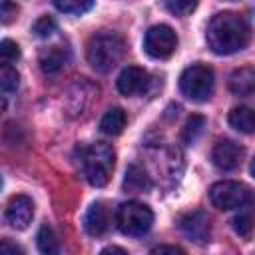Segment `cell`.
I'll list each match as a JSON object with an SVG mask.
<instances>
[{"label":"cell","mask_w":255,"mask_h":255,"mask_svg":"<svg viewBox=\"0 0 255 255\" xmlns=\"http://www.w3.org/2000/svg\"><path fill=\"white\" fill-rule=\"evenodd\" d=\"M205 38H207V46L215 54L227 56L243 50L249 44L251 28L243 16L235 12H219L211 18Z\"/></svg>","instance_id":"6da1fadb"},{"label":"cell","mask_w":255,"mask_h":255,"mask_svg":"<svg viewBox=\"0 0 255 255\" xmlns=\"http://www.w3.org/2000/svg\"><path fill=\"white\" fill-rule=\"evenodd\" d=\"M124 54H126V42L116 32H100L92 36L86 48L90 66L102 74L114 70L122 62Z\"/></svg>","instance_id":"7a4b0ae2"},{"label":"cell","mask_w":255,"mask_h":255,"mask_svg":"<svg viewBox=\"0 0 255 255\" xmlns=\"http://www.w3.org/2000/svg\"><path fill=\"white\" fill-rule=\"evenodd\" d=\"M114 163H116V153H114L112 145H108L104 141H98V143H90V145H82L80 147V165H82V171H84L86 179L94 187H104L110 181Z\"/></svg>","instance_id":"3957f363"},{"label":"cell","mask_w":255,"mask_h":255,"mask_svg":"<svg viewBox=\"0 0 255 255\" xmlns=\"http://www.w3.org/2000/svg\"><path fill=\"white\" fill-rule=\"evenodd\" d=\"M215 76L205 64H191L179 76V90L191 102H207L213 94Z\"/></svg>","instance_id":"277c9868"},{"label":"cell","mask_w":255,"mask_h":255,"mask_svg":"<svg viewBox=\"0 0 255 255\" xmlns=\"http://www.w3.org/2000/svg\"><path fill=\"white\" fill-rule=\"evenodd\" d=\"M153 223V213L147 205L139 203V201H128L122 203L116 211V225L124 235H143L149 231Z\"/></svg>","instance_id":"5b68a950"},{"label":"cell","mask_w":255,"mask_h":255,"mask_svg":"<svg viewBox=\"0 0 255 255\" xmlns=\"http://www.w3.org/2000/svg\"><path fill=\"white\" fill-rule=\"evenodd\" d=\"M209 199L213 207L221 211H231V209H241L245 203L251 199V191L247 185L239 181H217L209 189Z\"/></svg>","instance_id":"8992f818"},{"label":"cell","mask_w":255,"mask_h":255,"mask_svg":"<svg viewBox=\"0 0 255 255\" xmlns=\"http://www.w3.org/2000/svg\"><path fill=\"white\" fill-rule=\"evenodd\" d=\"M175 48H177V36L169 26L157 24L145 32L143 50L147 56H151L155 60H165L175 52Z\"/></svg>","instance_id":"52a82bcc"},{"label":"cell","mask_w":255,"mask_h":255,"mask_svg":"<svg viewBox=\"0 0 255 255\" xmlns=\"http://www.w3.org/2000/svg\"><path fill=\"white\" fill-rule=\"evenodd\" d=\"M243 155H245L243 147L231 139H219L211 149V161L215 163V167L223 171L237 169L243 161Z\"/></svg>","instance_id":"ba28073f"},{"label":"cell","mask_w":255,"mask_h":255,"mask_svg":"<svg viewBox=\"0 0 255 255\" xmlns=\"http://www.w3.org/2000/svg\"><path fill=\"white\" fill-rule=\"evenodd\" d=\"M179 229L195 243H207L211 237V223L205 211H191L179 219Z\"/></svg>","instance_id":"9c48e42d"},{"label":"cell","mask_w":255,"mask_h":255,"mask_svg":"<svg viewBox=\"0 0 255 255\" xmlns=\"http://www.w3.org/2000/svg\"><path fill=\"white\" fill-rule=\"evenodd\" d=\"M34 217V201L28 195H14L6 205V221L14 229H26Z\"/></svg>","instance_id":"30bf717a"},{"label":"cell","mask_w":255,"mask_h":255,"mask_svg":"<svg viewBox=\"0 0 255 255\" xmlns=\"http://www.w3.org/2000/svg\"><path fill=\"white\" fill-rule=\"evenodd\" d=\"M149 86V74L143 68L137 66H128L122 70L118 76V90L124 96H137L143 94Z\"/></svg>","instance_id":"8fae6325"},{"label":"cell","mask_w":255,"mask_h":255,"mask_svg":"<svg viewBox=\"0 0 255 255\" xmlns=\"http://www.w3.org/2000/svg\"><path fill=\"white\" fill-rule=\"evenodd\" d=\"M110 219H108V209L102 201H96L90 205V209L86 211V219H84V227L92 237H100L108 231Z\"/></svg>","instance_id":"7c38bea8"},{"label":"cell","mask_w":255,"mask_h":255,"mask_svg":"<svg viewBox=\"0 0 255 255\" xmlns=\"http://www.w3.org/2000/svg\"><path fill=\"white\" fill-rule=\"evenodd\" d=\"M70 62V50L64 46H50L40 54V68L44 74H58Z\"/></svg>","instance_id":"4fadbf2b"},{"label":"cell","mask_w":255,"mask_h":255,"mask_svg":"<svg viewBox=\"0 0 255 255\" xmlns=\"http://www.w3.org/2000/svg\"><path fill=\"white\" fill-rule=\"evenodd\" d=\"M229 90L235 96H255V68H239L229 76Z\"/></svg>","instance_id":"5bb4252c"},{"label":"cell","mask_w":255,"mask_h":255,"mask_svg":"<svg viewBox=\"0 0 255 255\" xmlns=\"http://www.w3.org/2000/svg\"><path fill=\"white\" fill-rule=\"evenodd\" d=\"M229 126L233 129H237L239 133H253L255 131V110L247 108V106H239L233 108L229 112Z\"/></svg>","instance_id":"9a60e30c"},{"label":"cell","mask_w":255,"mask_h":255,"mask_svg":"<svg viewBox=\"0 0 255 255\" xmlns=\"http://www.w3.org/2000/svg\"><path fill=\"white\" fill-rule=\"evenodd\" d=\"M149 187H151L149 175L139 165H129L126 171V177H124V189L139 193V191H147Z\"/></svg>","instance_id":"2e32d148"},{"label":"cell","mask_w":255,"mask_h":255,"mask_svg":"<svg viewBox=\"0 0 255 255\" xmlns=\"http://www.w3.org/2000/svg\"><path fill=\"white\" fill-rule=\"evenodd\" d=\"M126 128V112L122 108H112L104 114L100 122V129L106 135H120Z\"/></svg>","instance_id":"e0dca14e"},{"label":"cell","mask_w":255,"mask_h":255,"mask_svg":"<svg viewBox=\"0 0 255 255\" xmlns=\"http://www.w3.org/2000/svg\"><path fill=\"white\" fill-rule=\"evenodd\" d=\"M20 86V74L16 72V68H12L10 64H2L0 68V90H2V96H10L18 90Z\"/></svg>","instance_id":"ac0fdd59"},{"label":"cell","mask_w":255,"mask_h":255,"mask_svg":"<svg viewBox=\"0 0 255 255\" xmlns=\"http://www.w3.org/2000/svg\"><path fill=\"white\" fill-rule=\"evenodd\" d=\"M36 241H38V249H40L44 255H56V253L60 251L58 239H56V235H54V231H52L50 225H42V227H40V231H38V235H36Z\"/></svg>","instance_id":"d6986e66"},{"label":"cell","mask_w":255,"mask_h":255,"mask_svg":"<svg viewBox=\"0 0 255 255\" xmlns=\"http://www.w3.org/2000/svg\"><path fill=\"white\" fill-rule=\"evenodd\" d=\"M203 128H205V118L203 116H191L185 126H183V131H181V137L187 145H191L201 133H203Z\"/></svg>","instance_id":"ffe728a7"},{"label":"cell","mask_w":255,"mask_h":255,"mask_svg":"<svg viewBox=\"0 0 255 255\" xmlns=\"http://www.w3.org/2000/svg\"><path fill=\"white\" fill-rule=\"evenodd\" d=\"M54 6L64 14H84L94 6V0H54Z\"/></svg>","instance_id":"44dd1931"},{"label":"cell","mask_w":255,"mask_h":255,"mask_svg":"<svg viewBox=\"0 0 255 255\" xmlns=\"http://www.w3.org/2000/svg\"><path fill=\"white\" fill-rule=\"evenodd\" d=\"M199 0H163L165 8L173 14V16H187L197 8Z\"/></svg>","instance_id":"7402d4cb"},{"label":"cell","mask_w":255,"mask_h":255,"mask_svg":"<svg viewBox=\"0 0 255 255\" xmlns=\"http://www.w3.org/2000/svg\"><path fill=\"white\" fill-rule=\"evenodd\" d=\"M233 229L241 237H249L251 231H253V215H251V211H243V207H241V213L233 219Z\"/></svg>","instance_id":"603a6c76"},{"label":"cell","mask_w":255,"mask_h":255,"mask_svg":"<svg viewBox=\"0 0 255 255\" xmlns=\"http://www.w3.org/2000/svg\"><path fill=\"white\" fill-rule=\"evenodd\" d=\"M32 32H34L38 38H48V36H52V34L56 32V22H54L50 16H42V18H38V20L34 22Z\"/></svg>","instance_id":"cb8c5ba5"},{"label":"cell","mask_w":255,"mask_h":255,"mask_svg":"<svg viewBox=\"0 0 255 255\" xmlns=\"http://www.w3.org/2000/svg\"><path fill=\"white\" fill-rule=\"evenodd\" d=\"M0 58L4 64H10V62H16L20 58V48L16 42L12 40H2L0 42Z\"/></svg>","instance_id":"d4e9b609"},{"label":"cell","mask_w":255,"mask_h":255,"mask_svg":"<svg viewBox=\"0 0 255 255\" xmlns=\"http://www.w3.org/2000/svg\"><path fill=\"white\" fill-rule=\"evenodd\" d=\"M16 12H18V8H16V4H12L10 0H2V24H10L12 20H14V16H16Z\"/></svg>","instance_id":"484cf974"},{"label":"cell","mask_w":255,"mask_h":255,"mask_svg":"<svg viewBox=\"0 0 255 255\" xmlns=\"http://www.w3.org/2000/svg\"><path fill=\"white\" fill-rule=\"evenodd\" d=\"M151 253H153V255H157V253H159V255H161V253H173V255H175V253H183V249H179V247H175V245H159V247H153Z\"/></svg>","instance_id":"4316f807"},{"label":"cell","mask_w":255,"mask_h":255,"mask_svg":"<svg viewBox=\"0 0 255 255\" xmlns=\"http://www.w3.org/2000/svg\"><path fill=\"white\" fill-rule=\"evenodd\" d=\"M0 251H2L4 255H8V253H14V255H16V253H22V249H20V247L12 245V243H10V241H6V239L2 241V245H0Z\"/></svg>","instance_id":"83f0119b"},{"label":"cell","mask_w":255,"mask_h":255,"mask_svg":"<svg viewBox=\"0 0 255 255\" xmlns=\"http://www.w3.org/2000/svg\"><path fill=\"white\" fill-rule=\"evenodd\" d=\"M108 253H122V255H126V249H122V247H106V249H102V255H108Z\"/></svg>","instance_id":"f1b7e54d"},{"label":"cell","mask_w":255,"mask_h":255,"mask_svg":"<svg viewBox=\"0 0 255 255\" xmlns=\"http://www.w3.org/2000/svg\"><path fill=\"white\" fill-rule=\"evenodd\" d=\"M251 175L255 177V157H253V161H251Z\"/></svg>","instance_id":"f546056e"}]
</instances>
